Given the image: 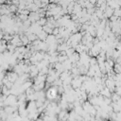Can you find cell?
<instances>
[{
  "label": "cell",
  "mask_w": 121,
  "mask_h": 121,
  "mask_svg": "<svg viewBox=\"0 0 121 121\" xmlns=\"http://www.w3.org/2000/svg\"><path fill=\"white\" fill-rule=\"evenodd\" d=\"M7 78H8V80H9V81H11L12 83H14L16 80H17V78H18V75L13 71V72H9V73H8L7 74Z\"/></svg>",
  "instance_id": "cell-1"
},
{
  "label": "cell",
  "mask_w": 121,
  "mask_h": 121,
  "mask_svg": "<svg viewBox=\"0 0 121 121\" xmlns=\"http://www.w3.org/2000/svg\"><path fill=\"white\" fill-rule=\"evenodd\" d=\"M20 41L22 42L23 45H26V44L29 43V41H28L26 35H20Z\"/></svg>",
  "instance_id": "cell-2"
}]
</instances>
